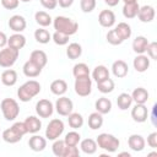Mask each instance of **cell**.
<instances>
[{
  "label": "cell",
  "mask_w": 157,
  "mask_h": 157,
  "mask_svg": "<svg viewBox=\"0 0 157 157\" xmlns=\"http://www.w3.org/2000/svg\"><path fill=\"white\" fill-rule=\"evenodd\" d=\"M40 83L36 80H28L17 90V97L21 102H29L40 92Z\"/></svg>",
  "instance_id": "6da1fadb"
},
{
  "label": "cell",
  "mask_w": 157,
  "mask_h": 157,
  "mask_svg": "<svg viewBox=\"0 0 157 157\" xmlns=\"http://www.w3.org/2000/svg\"><path fill=\"white\" fill-rule=\"evenodd\" d=\"M26 134H27V129H26L23 121H16L12 126H10L2 131V140L7 144H16Z\"/></svg>",
  "instance_id": "7a4b0ae2"
},
{
  "label": "cell",
  "mask_w": 157,
  "mask_h": 157,
  "mask_svg": "<svg viewBox=\"0 0 157 157\" xmlns=\"http://www.w3.org/2000/svg\"><path fill=\"white\" fill-rule=\"evenodd\" d=\"M53 26H54L55 31L65 33L67 36L75 34L78 29V23L66 16H56L53 20Z\"/></svg>",
  "instance_id": "3957f363"
},
{
  "label": "cell",
  "mask_w": 157,
  "mask_h": 157,
  "mask_svg": "<svg viewBox=\"0 0 157 157\" xmlns=\"http://www.w3.org/2000/svg\"><path fill=\"white\" fill-rule=\"evenodd\" d=\"M96 142H97V146H98L99 148H102V150H104V151H107V152H109V153L115 152V151L119 148V146H120L119 139L115 137V136L112 135V134H108V132H102V134H99V135L97 136Z\"/></svg>",
  "instance_id": "277c9868"
},
{
  "label": "cell",
  "mask_w": 157,
  "mask_h": 157,
  "mask_svg": "<svg viewBox=\"0 0 157 157\" xmlns=\"http://www.w3.org/2000/svg\"><path fill=\"white\" fill-rule=\"evenodd\" d=\"M0 108L4 118L9 121L15 120L20 114V105L13 98H4L0 103Z\"/></svg>",
  "instance_id": "5b68a950"
},
{
  "label": "cell",
  "mask_w": 157,
  "mask_h": 157,
  "mask_svg": "<svg viewBox=\"0 0 157 157\" xmlns=\"http://www.w3.org/2000/svg\"><path fill=\"white\" fill-rule=\"evenodd\" d=\"M20 50L13 49L11 47L1 48L0 50V66L1 67H11L16 60L18 59Z\"/></svg>",
  "instance_id": "8992f818"
},
{
  "label": "cell",
  "mask_w": 157,
  "mask_h": 157,
  "mask_svg": "<svg viewBox=\"0 0 157 157\" xmlns=\"http://www.w3.org/2000/svg\"><path fill=\"white\" fill-rule=\"evenodd\" d=\"M74 88L76 94L80 97H87L92 92V80L90 76H81V77H75V83Z\"/></svg>",
  "instance_id": "52a82bcc"
},
{
  "label": "cell",
  "mask_w": 157,
  "mask_h": 157,
  "mask_svg": "<svg viewBox=\"0 0 157 157\" xmlns=\"http://www.w3.org/2000/svg\"><path fill=\"white\" fill-rule=\"evenodd\" d=\"M64 123L61 119H52L49 121V124L47 125V129H45V137L48 140H56L61 136V134L64 132Z\"/></svg>",
  "instance_id": "ba28073f"
},
{
  "label": "cell",
  "mask_w": 157,
  "mask_h": 157,
  "mask_svg": "<svg viewBox=\"0 0 157 157\" xmlns=\"http://www.w3.org/2000/svg\"><path fill=\"white\" fill-rule=\"evenodd\" d=\"M55 110L59 115L61 117H67L72 109H74V103L69 98V97H65V96H60L56 102H55Z\"/></svg>",
  "instance_id": "9c48e42d"
},
{
  "label": "cell",
  "mask_w": 157,
  "mask_h": 157,
  "mask_svg": "<svg viewBox=\"0 0 157 157\" xmlns=\"http://www.w3.org/2000/svg\"><path fill=\"white\" fill-rule=\"evenodd\" d=\"M36 113L40 118H49L54 113V105L49 99H39L36 104Z\"/></svg>",
  "instance_id": "30bf717a"
},
{
  "label": "cell",
  "mask_w": 157,
  "mask_h": 157,
  "mask_svg": "<svg viewBox=\"0 0 157 157\" xmlns=\"http://www.w3.org/2000/svg\"><path fill=\"white\" fill-rule=\"evenodd\" d=\"M131 118L136 123H145L148 118V110L145 104H135L131 109Z\"/></svg>",
  "instance_id": "8fae6325"
},
{
  "label": "cell",
  "mask_w": 157,
  "mask_h": 157,
  "mask_svg": "<svg viewBox=\"0 0 157 157\" xmlns=\"http://www.w3.org/2000/svg\"><path fill=\"white\" fill-rule=\"evenodd\" d=\"M9 27L10 29H12L15 33H21L22 31L26 29V26H27V22H26V18L21 15H13L9 18Z\"/></svg>",
  "instance_id": "7c38bea8"
},
{
  "label": "cell",
  "mask_w": 157,
  "mask_h": 157,
  "mask_svg": "<svg viewBox=\"0 0 157 157\" xmlns=\"http://www.w3.org/2000/svg\"><path fill=\"white\" fill-rule=\"evenodd\" d=\"M155 7L151 6V5H144L139 9V12H137V17L141 22L144 23H148V22H152L153 18H155Z\"/></svg>",
  "instance_id": "4fadbf2b"
},
{
  "label": "cell",
  "mask_w": 157,
  "mask_h": 157,
  "mask_svg": "<svg viewBox=\"0 0 157 157\" xmlns=\"http://www.w3.org/2000/svg\"><path fill=\"white\" fill-rule=\"evenodd\" d=\"M98 22L102 27L110 28L115 23V15L112 10H102L98 15Z\"/></svg>",
  "instance_id": "5bb4252c"
},
{
  "label": "cell",
  "mask_w": 157,
  "mask_h": 157,
  "mask_svg": "<svg viewBox=\"0 0 157 157\" xmlns=\"http://www.w3.org/2000/svg\"><path fill=\"white\" fill-rule=\"evenodd\" d=\"M128 145H129V147H130L132 151L140 152V151H142V150L145 148L146 141H145V139H144L141 135H139V134H132V135H130L129 139H128Z\"/></svg>",
  "instance_id": "9a60e30c"
},
{
  "label": "cell",
  "mask_w": 157,
  "mask_h": 157,
  "mask_svg": "<svg viewBox=\"0 0 157 157\" xmlns=\"http://www.w3.org/2000/svg\"><path fill=\"white\" fill-rule=\"evenodd\" d=\"M112 72L115 77L123 78L128 75L129 72V66L124 60H115L112 65Z\"/></svg>",
  "instance_id": "2e32d148"
},
{
  "label": "cell",
  "mask_w": 157,
  "mask_h": 157,
  "mask_svg": "<svg viewBox=\"0 0 157 157\" xmlns=\"http://www.w3.org/2000/svg\"><path fill=\"white\" fill-rule=\"evenodd\" d=\"M132 65L137 72H145L150 67V58L145 54H137L132 61Z\"/></svg>",
  "instance_id": "e0dca14e"
},
{
  "label": "cell",
  "mask_w": 157,
  "mask_h": 157,
  "mask_svg": "<svg viewBox=\"0 0 157 157\" xmlns=\"http://www.w3.org/2000/svg\"><path fill=\"white\" fill-rule=\"evenodd\" d=\"M28 146L34 152H40L47 147V139L42 137L40 135H33L28 140Z\"/></svg>",
  "instance_id": "ac0fdd59"
},
{
  "label": "cell",
  "mask_w": 157,
  "mask_h": 157,
  "mask_svg": "<svg viewBox=\"0 0 157 157\" xmlns=\"http://www.w3.org/2000/svg\"><path fill=\"white\" fill-rule=\"evenodd\" d=\"M23 124H25V126H26V129H27V132H29V134H36V132H38V131L40 130V128H42V121L39 120V118H37V117H34V115L27 117V118L25 119Z\"/></svg>",
  "instance_id": "d6986e66"
},
{
  "label": "cell",
  "mask_w": 157,
  "mask_h": 157,
  "mask_svg": "<svg viewBox=\"0 0 157 157\" xmlns=\"http://www.w3.org/2000/svg\"><path fill=\"white\" fill-rule=\"evenodd\" d=\"M22 71H23L25 76L31 77V78H34V77H37V76L40 75V72H42V67H39L38 65H36L33 61L27 60V61L23 64Z\"/></svg>",
  "instance_id": "ffe728a7"
},
{
  "label": "cell",
  "mask_w": 157,
  "mask_h": 157,
  "mask_svg": "<svg viewBox=\"0 0 157 157\" xmlns=\"http://www.w3.org/2000/svg\"><path fill=\"white\" fill-rule=\"evenodd\" d=\"M25 45H26V37L21 33H13L12 36H10V38H7V47L20 50Z\"/></svg>",
  "instance_id": "44dd1931"
},
{
  "label": "cell",
  "mask_w": 157,
  "mask_h": 157,
  "mask_svg": "<svg viewBox=\"0 0 157 157\" xmlns=\"http://www.w3.org/2000/svg\"><path fill=\"white\" fill-rule=\"evenodd\" d=\"M29 60L33 61L36 65H38L39 67L43 69V67L47 65V63H48V56H47L45 52L37 49V50H33V52L31 53V55H29Z\"/></svg>",
  "instance_id": "7402d4cb"
},
{
  "label": "cell",
  "mask_w": 157,
  "mask_h": 157,
  "mask_svg": "<svg viewBox=\"0 0 157 157\" xmlns=\"http://www.w3.org/2000/svg\"><path fill=\"white\" fill-rule=\"evenodd\" d=\"M131 98L136 104H145L148 101V92L144 87H136L131 93Z\"/></svg>",
  "instance_id": "603a6c76"
},
{
  "label": "cell",
  "mask_w": 157,
  "mask_h": 157,
  "mask_svg": "<svg viewBox=\"0 0 157 157\" xmlns=\"http://www.w3.org/2000/svg\"><path fill=\"white\" fill-rule=\"evenodd\" d=\"M94 108H96V112L101 113L102 115L103 114H108L110 110H112V102L109 98H105V97H101L96 101L94 103Z\"/></svg>",
  "instance_id": "cb8c5ba5"
},
{
  "label": "cell",
  "mask_w": 157,
  "mask_h": 157,
  "mask_svg": "<svg viewBox=\"0 0 157 157\" xmlns=\"http://www.w3.org/2000/svg\"><path fill=\"white\" fill-rule=\"evenodd\" d=\"M80 148L86 155H93L96 153L98 146L93 139H83V140H80Z\"/></svg>",
  "instance_id": "d4e9b609"
},
{
  "label": "cell",
  "mask_w": 157,
  "mask_h": 157,
  "mask_svg": "<svg viewBox=\"0 0 157 157\" xmlns=\"http://www.w3.org/2000/svg\"><path fill=\"white\" fill-rule=\"evenodd\" d=\"M148 44V39L144 36H137L134 40H132V50L136 54H144L146 53V48Z\"/></svg>",
  "instance_id": "484cf974"
},
{
  "label": "cell",
  "mask_w": 157,
  "mask_h": 157,
  "mask_svg": "<svg viewBox=\"0 0 157 157\" xmlns=\"http://www.w3.org/2000/svg\"><path fill=\"white\" fill-rule=\"evenodd\" d=\"M50 91L55 96H63L67 91V83H66V81L65 80H61V78L54 80L50 83Z\"/></svg>",
  "instance_id": "4316f807"
},
{
  "label": "cell",
  "mask_w": 157,
  "mask_h": 157,
  "mask_svg": "<svg viewBox=\"0 0 157 157\" xmlns=\"http://www.w3.org/2000/svg\"><path fill=\"white\" fill-rule=\"evenodd\" d=\"M0 80L5 86H13L17 82V72L12 69H7L1 74Z\"/></svg>",
  "instance_id": "83f0119b"
},
{
  "label": "cell",
  "mask_w": 157,
  "mask_h": 157,
  "mask_svg": "<svg viewBox=\"0 0 157 157\" xmlns=\"http://www.w3.org/2000/svg\"><path fill=\"white\" fill-rule=\"evenodd\" d=\"M114 29H115V32L118 33V36L121 38L123 42H124L125 39H129V38L131 37V33H132L130 25H128L126 22H119Z\"/></svg>",
  "instance_id": "f1b7e54d"
},
{
  "label": "cell",
  "mask_w": 157,
  "mask_h": 157,
  "mask_svg": "<svg viewBox=\"0 0 157 157\" xmlns=\"http://www.w3.org/2000/svg\"><path fill=\"white\" fill-rule=\"evenodd\" d=\"M34 20L40 27H48L53 23V18L45 11H37L34 13Z\"/></svg>",
  "instance_id": "f546056e"
},
{
  "label": "cell",
  "mask_w": 157,
  "mask_h": 157,
  "mask_svg": "<svg viewBox=\"0 0 157 157\" xmlns=\"http://www.w3.org/2000/svg\"><path fill=\"white\" fill-rule=\"evenodd\" d=\"M131 103H132V98H131V94L126 93V92H123L118 96L117 98V104H118V108L120 110H126L128 108L131 107Z\"/></svg>",
  "instance_id": "4dcf8cb0"
},
{
  "label": "cell",
  "mask_w": 157,
  "mask_h": 157,
  "mask_svg": "<svg viewBox=\"0 0 157 157\" xmlns=\"http://www.w3.org/2000/svg\"><path fill=\"white\" fill-rule=\"evenodd\" d=\"M81 54H82V47L78 43L74 42V43H70L67 45V48H66V55H67L69 59L75 60V59L80 58Z\"/></svg>",
  "instance_id": "1f68e13d"
},
{
  "label": "cell",
  "mask_w": 157,
  "mask_h": 157,
  "mask_svg": "<svg viewBox=\"0 0 157 157\" xmlns=\"http://www.w3.org/2000/svg\"><path fill=\"white\" fill-rule=\"evenodd\" d=\"M102 125H103V117H102V114L98 113V112L91 113L90 117H88V126H90V129L97 130V129L102 128Z\"/></svg>",
  "instance_id": "d6a6232c"
},
{
  "label": "cell",
  "mask_w": 157,
  "mask_h": 157,
  "mask_svg": "<svg viewBox=\"0 0 157 157\" xmlns=\"http://www.w3.org/2000/svg\"><path fill=\"white\" fill-rule=\"evenodd\" d=\"M140 5L137 2H132V4H124L123 6V15L125 18H134L137 16Z\"/></svg>",
  "instance_id": "836d02e7"
},
{
  "label": "cell",
  "mask_w": 157,
  "mask_h": 157,
  "mask_svg": "<svg viewBox=\"0 0 157 157\" xmlns=\"http://www.w3.org/2000/svg\"><path fill=\"white\" fill-rule=\"evenodd\" d=\"M109 77V70L104 66V65H98L93 69L92 71V78L96 81V82H99L104 78Z\"/></svg>",
  "instance_id": "e575fe53"
},
{
  "label": "cell",
  "mask_w": 157,
  "mask_h": 157,
  "mask_svg": "<svg viewBox=\"0 0 157 157\" xmlns=\"http://www.w3.org/2000/svg\"><path fill=\"white\" fill-rule=\"evenodd\" d=\"M67 123L70 125V128H72L74 130L82 128L83 125V117L80 113H70L67 115Z\"/></svg>",
  "instance_id": "d590c367"
},
{
  "label": "cell",
  "mask_w": 157,
  "mask_h": 157,
  "mask_svg": "<svg viewBox=\"0 0 157 157\" xmlns=\"http://www.w3.org/2000/svg\"><path fill=\"white\" fill-rule=\"evenodd\" d=\"M114 87H115V83L110 77H107V78L97 82V88L101 93H110V92H113Z\"/></svg>",
  "instance_id": "8d00e7d4"
},
{
  "label": "cell",
  "mask_w": 157,
  "mask_h": 157,
  "mask_svg": "<svg viewBox=\"0 0 157 157\" xmlns=\"http://www.w3.org/2000/svg\"><path fill=\"white\" fill-rule=\"evenodd\" d=\"M34 39L40 44H47L52 39V34L44 28H38L34 31Z\"/></svg>",
  "instance_id": "74e56055"
},
{
  "label": "cell",
  "mask_w": 157,
  "mask_h": 157,
  "mask_svg": "<svg viewBox=\"0 0 157 157\" xmlns=\"http://www.w3.org/2000/svg\"><path fill=\"white\" fill-rule=\"evenodd\" d=\"M80 140H81V135L75 130L69 131L64 137V142L66 146H77Z\"/></svg>",
  "instance_id": "f35d334b"
},
{
  "label": "cell",
  "mask_w": 157,
  "mask_h": 157,
  "mask_svg": "<svg viewBox=\"0 0 157 157\" xmlns=\"http://www.w3.org/2000/svg\"><path fill=\"white\" fill-rule=\"evenodd\" d=\"M72 75L75 77H81V76H90V69L85 63H78L75 64L72 67Z\"/></svg>",
  "instance_id": "ab89813d"
},
{
  "label": "cell",
  "mask_w": 157,
  "mask_h": 157,
  "mask_svg": "<svg viewBox=\"0 0 157 157\" xmlns=\"http://www.w3.org/2000/svg\"><path fill=\"white\" fill-rule=\"evenodd\" d=\"M65 146H66V145H65L64 140L56 139V140H54V142H53V145H52V151H53V153H54L56 157H63Z\"/></svg>",
  "instance_id": "60d3db41"
},
{
  "label": "cell",
  "mask_w": 157,
  "mask_h": 157,
  "mask_svg": "<svg viewBox=\"0 0 157 157\" xmlns=\"http://www.w3.org/2000/svg\"><path fill=\"white\" fill-rule=\"evenodd\" d=\"M69 37H70V36H67V34H65V33H61V32L55 31V32L53 33V36H52V39H53V42H54L56 45H65V44L69 43Z\"/></svg>",
  "instance_id": "b9f144b4"
},
{
  "label": "cell",
  "mask_w": 157,
  "mask_h": 157,
  "mask_svg": "<svg viewBox=\"0 0 157 157\" xmlns=\"http://www.w3.org/2000/svg\"><path fill=\"white\" fill-rule=\"evenodd\" d=\"M105 38H107V42H108L109 44H112V45H119V44L123 43L121 38L118 36V33L115 32V29H110V31L107 33Z\"/></svg>",
  "instance_id": "7bdbcfd3"
},
{
  "label": "cell",
  "mask_w": 157,
  "mask_h": 157,
  "mask_svg": "<svg viewBox=\"0 0 157 157\" xmlns=\"http://www.w3.org/2000/svg\"><path fill=\"white\" fill-rule=\"evenodd\" d=\"M80 7L85 13H90L96 7V0H81L80 1Z\"/></svg>",
  "instance_id": "ee69618b"
},
{
  "label": "cell",
  "mask_w": 157,
  "mask_h": 157,
  "mask_svg": "<svg viewBox=\"0 0 157 157\" xmlns=\"http://www.w3.org/2000/svg\"><path fill=\"white\" fill-rule=\"evenodd\" d=\"M146 52H147V56L150 59L157 60V43L156 42H148Z\"/></svg>",
  "instance_id": "f6af8a7d"
},
{
  "label": "cell",
  "mask_w": 157,
  "mask_h": 157,
  "mask_svg": "<svg viewBox=\"0 0 157 157\" xmlns=\"http://www.w3.org/2000/svg\"><path fill=\"white\" fill-rule=\"evenodd\" d=\"M78 156H80V151L77 146H65L63 157H78Z\"/></svg>",
  "instance_id": "bcb514c9"
},
{
  "label": "cell",
  "mask_w": 157,
  "mask_h": 157,
  "mask_svg": "<svg viewBox=\"0 0 157 157\" xmlns=\"http://www.w3.org/2000/svg\"><path fill=\"white\" fill-rule=\"evenodd\" d=\"M1 5L6 10H15L20 5V0H1Z\"/></svg>",
  "instance_id": "7dc6e473"
},
{
  "label": "cell",
  "mask_w": 157,
  "mask_h": 157,
  "mask_svg": "<svg viewBox=\"0 0 157 157\" xmlns=\"http://www.w3.org/2000/svg\"><path fill=\"white\" fill-rule=\"evenodd\" d=\"M42 6L47 10H54L58 6V0H39Z\"/></svg>",
  "instance_id": "c3c4849f"
},
{
  "label": "cell",
  "mask_w": 157,
  "mask_h": 157,
  "mask_svg": "<svg viewBox=\"0 0 157 157\" xmlns=\"http://www.w3.org/2000/svg\"><path fill=\"white\" fill-rule=\"evenodd\" d=\"M147 145L152 148L157 147V132H151L147 136Z\"/></svg>",
  "instance_id": "681fc988"
},
{
  "label": "cell",
  "mask_w": 157,
  "mask_h": 157,
  "mask_svg": "<svg viewBox=\"0 0 157 157\" xmlns=\"http://www.w3.org/2000/svg\"><path fill=\"white\" fill-rule=\"evenodd\" d=\"M74 4V0H58V5L63 9H67Z\"/></svg>",
  "instance_id": "f907efd6"
},
{
  "label": "cell",
  "mask_w": 157,
  "mask_h": 157,
  "mask_svg": "<svg viewBox=\"0 0 157 157\" xmlns=\"http://www.w3.org/2000/svg\"><path fill=\"white\" fill-rule=\"evenodd\" d=\"M150 119H151V123L153 126L157 125V121H156V104H153L152 109H151V114H150Z\"/></svg>",
  "instance_id": "816d5d0a"
},
{
  "label": "cell",
  "mask_w": 157,
  "mask_h": 157,
  "mask_svg": "<svg viewBox=\"0 0 157 157\" xmlns=\"http://www.w3.org/2000/svg\"><path fill=\"white\" fill-rule=\"evenodd\" d=\"M7 45V37L4 32L0 31V48H5Z\"/></svg>",
  "instance_id": "f5cc1de1"
},
{
  "label": "cell",
  "mask_w": 157,
  "mask_h": 157,
  "mask_svg": "<svg viewBox=\"0 0 157 157\" xmlns=\"http://www.w3.org/2000/svg\"><path fill=\"white\" fill-rule=\"evenodd\" d=\"M119 1H120V0H104V2H105L108 6H112V7H113V6H117V5L119 4Z\"/></svg>",
  "instance_id": "db71d44e"
},
{
  "label": "cell",
  "mask_w": 157,
  "mask_h": 157,
  "mask_svg": "<svg viewBox=\"0 0 157 157\" xmlns=\"http://www.w3.org/2000/svg\"><path fill=\"white\" fill-rule=\"evenodd\" d=\"M118 156H119V157H121V156H126V157H130L131 155H130L129 152H120V153H118Z\"/></svg>",
  "instance_id": "11a10c76"
},
{
  "label": "cell",
  "mask_w": 157,
  "mask_h": 157,
  "mask_svg": "<svg viewBox=\"0 0 157 157\" xmlns=\"http://www.w3.org/2000/svg\"><path fill=\"white\" fill-rule=\"evenodd\" d=\"M124 4H132V2H137V0H123Z\"/></svg>",
  "instance_id": "9f6ffc18"
},
{
  "label": "cell",
  "mask_w": 157,
  "mask_h": 157,
  "mask_svg": "<svg viewBox=\"0 0 157 157\" xmlns=\"http://www.w3.org/2000/svg\"><path fill=\"white\" fill-rule=\"evenodd\" d=\"M20 1H22V2H29V1H32V0H20Z\"/></svg>",
  "instance_id": "6f0895ef"
}]
</instances>
